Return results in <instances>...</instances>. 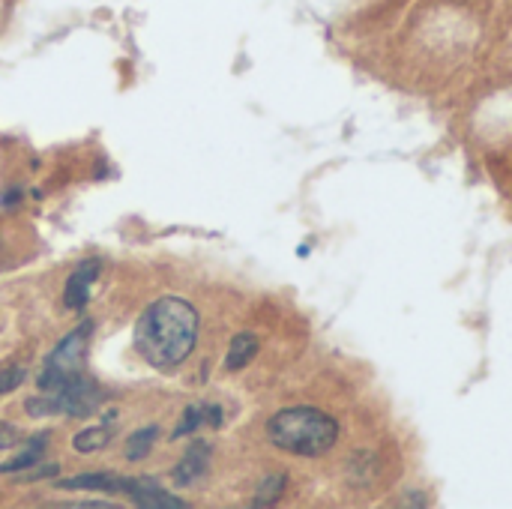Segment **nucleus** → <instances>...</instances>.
Listing matches in <instances>:
<instances>
[{
	"label": "nucleus",
	"instance_id": "1a4fd4ad",
	"mask_svg": "<svg viewBox=\"0 0 512 509\" xmlns=\"http://www.w3.org/2000/svg\"><path fill=\"white\" fill-rule=\"evenodd\" d=\"M117 435V411H108L102 423L84 429L75 435V450L78 453H96V450H105Z\"/></svg>",
	"mask_w": 512,
	"mask_h": 509
},
{
	"label": "nucleus",
	"instance_id": "20e7f679",
	"mask_svg": "<svg viewBox=\"0 0 512 509\" xmlns=\"http://www.w3.org/2000/svg\"><path fill=\"white\" fill-rule=\"evenodd\" d=\"M90 327L93 324H81L78 330H72L66 339H60V345L48 354L45 369L39 375V387L51 390L60 387L72 378H78L84 372V360H87V342H90Z\"/></svg>",
	"mask_w": 512,
	"mask_h": 509
},
{
	"label": "nucleus",
	"instance_id": "dca6fc26",
	"mask_svg": "<svg viewBox=\"0 0 512 509\" xmlns=\"http://www.w3.org/2000/svg\"><path fill=\"white\" fill-rule=\"evenodd\" d=\"M18 441V432L12 429V426H6V423H0V450H6V447H12Z\"/></svg>",
	"mask_w": 512,
	"mask_h": 509
},
{
	"label": "nucleus",
	"instance_id": "9d476101",
	"mask_svg": "<svg viewBox=\"0 0 512 509\" xmlns=\"http://www.w3.org/2000/svg\"><path fill=\"white\" fill-rule=\"evenodd\" d=\"M255 357H258V339L252 333H240V336L231 339V348H228V357H225V369L228 372H240Z\"/></svg>",
	"mask_w": 512,
	"mask_h": 509
},
{
	"label": "nucleus",
	"instance_id": "6e6552de",
	"mask_svg": "<svg viewBox=\"0 0 512 509\" xmlns=\"http://www.w3.org/2000/svg\"><path fill=\"white\" fill-rule=\"evenodd\" d=\"M99 276V261H81L66 282V306L84 309L90 303V288Z\"/></svg>",
	"mask_w": 512,
	"mask_h": 509
},
{
	"label": "nucleus",
	"instance_id": "4468645a",
	"mask_svg": "<svg viewBox=\"0 0 512 509\" xmlns=\"http://www.w3.org/2000/svg\"><path fill=\"white\" fill-rule=\"evenodd\" d=\"M156 438H159V429H156V426L138 429V432H135V435L126 441V459H129V462H138V459H144V456L153 450Z\"/></svg>",
	"mask_w": 512,
	"mask_h": 509
},
{
	"label": "nucleus",
	"instance_id": "f8f14e48",
	"mask_svg": "<svg viewBox=\"0 0 512 509\" xmlns=\"http://www.w3.org/2000/svg\"><path fill=\"white\" fill-rule=\"evenodd\" d=\"M45 447H48V435H36L33 441H27V447L18 453V456H12L9 462H3L0 465V474H15V471H30L39 459H42V453H45Z\"/></svg>",
	"mask_w": 512,
	"mask_h": 509
},
{
	"label": "nucleus",
	"instance_id": "ddd939ff",
	"mask_svg": "<svg viewBox=\"0 0 512 509\" xmlns=\"http://www.w3.org/2000/svg\"><path fill=\"white\" fill-rule=\"evenodd\" d=\"M285 486H288V474H270L264 477V483L258 486V495H255V507H273L282 495H285Z\"/></svg>",
	"mask_w": 512,
	"mask_h": 509
},
{
	"label": "nucleus",
	"instance_id": "423d86ee",
	"mask_svg": "<svg viewBox=\"0 0 512 509\" xmlns=\"http://www.w3.org/2000/svg\"><path fill=\"white\" fill-rule=\"evenodd\" d=\"M210 444H204V441H195V444H189L186 447V453H183V459L177 462V468H174V483L180 486V489H189V486H195L204 474H207V468H210Z\"/></svg>",
	"mask_w": 512,
	"mask_h": 509
},
{
	"label": "nucleus",
	"instance_id": "7ed1b4c3",
	"mask_svg": "<svg viewBox=\"0 0 512 509\" xmlns=\"http://www.w3.org/2000/svg\"><path fill=\"white\" fill-rule=\"evenodd\" d=\"M102 405V393L93 381H87L84 375L60 384V387H51L48 396H39V399H30L27 402V411L33 417H51V414H66V417H90L96 414Z\"/></svg>",
	"mask_w": 512,
	"mask_h": 509
},
{
	"label": "nucleus",
	"instance_id": "2eb2a0df",
	"mask_svg": "<svg viewBox=\"0 0 512 509\" xmlns=\"http://www.w3.org/2000/svg\"><path fill=\"white\" fill-rule=\"evenodd\" d=\"M24 369H6V372H0V393H9V390H15L21 381H24Z\"/></svg>",
	"mask_w": 512,
	"mask_h": 509
},
{
	"label": "nucleus",
	"instance_id": "39448f33",
	"mask_svg": "<svg viewBox=\"0 0 512 509\" xmlns=\"http://www.w3.org/2000/svg\"><path fill=\"white\" fill-rule=\"evenodd\" d=\"M66 492H99V495H117V492H129L132 480L120 477V474H108V471H96V474H81V477H69L57 483Z\"/></svg>",
	"mask_w": 512,
	"mask_h": 509
},
{
	"label": "nucleus",
	"instance_id": "9b49d317",
	"mask_svg": "<svg viewBox=\"0 0 512 509\" xmlns=\"http://www.w3.org/2000/svg\"><path fill=\"white\" fill-rule=\"evenodd\" d=\"M201 423L219 426V423H222V411H219L216 405H192V408H186V414H183L180 426L174 429V438H183V435L195 432Z\"/></svg>",
	"mask_w": 512,
	"mask_h": 509
},
{
	"label": "nucleus",
	"instance_id": "f03ea898",
	"mask_svg": "<svg viewBox=\"0 0 512 509\" xmlns=\"http://www.w3.org/2000/svg\"><path fill=\"white\" fill-rule=\"evenodd\" d=\"M267 438L273 447L291 456L318 459L327 456L339 441V423L336 417L318 411V408H285L270 417Z\"/></svg>",
	"mask_w": 512,
	"mask_h": 509
},
{
	"label": "nucleus",
	"instance_id": "0eeeda50",
	"mask_svg": "<svg viewBox=\"0 0 512 509\" xmlns=\"http://www.w3.org/2000/svg\"><path fill=\"white\" fill-rule=\"evenodd\" d=\"M129 498H132V504L135 507H147V509H186L189 504L186 501H180V498H174V495H168L159 483H153V480H132V486H129V492H126Z\"/></svg>",
	"mask_w": 512,
	"mask_h": 509
},
{
	"label": "nucleus",
	"instance_id": "f257e3e1",
	"mask_svg": "<svg viewBox=\"0 0 512 509\" xmlns=\"http://www.w3.org/2000/svg\"><path fill=\"white\" fill-rule=\"evenodd\" d=\"M198 342V312L183 297H159L135 324V348L153 369L171 372Z\"/></svg>",
	"mask_w": 512,
	"mask_h": 509
}]
</instances>
